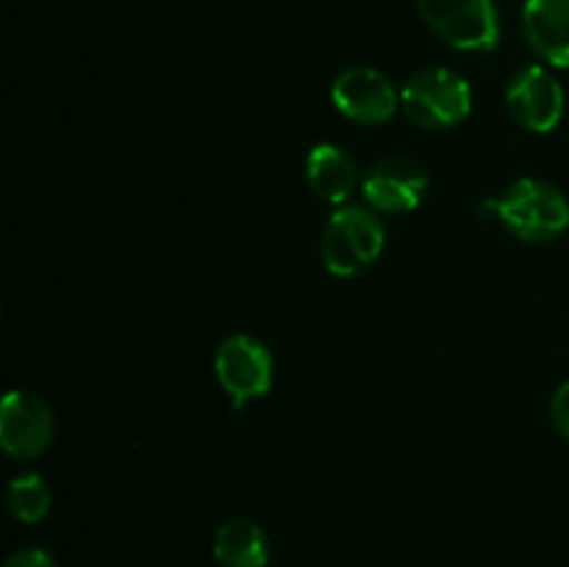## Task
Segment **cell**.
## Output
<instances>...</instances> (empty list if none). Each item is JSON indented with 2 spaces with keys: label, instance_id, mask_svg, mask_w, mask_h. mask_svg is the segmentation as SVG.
I'll return each instance as SVG.
<instances>
[{
  "label": "cell",
  "instance_id": "cell-1",
  "mask_svg": "<svg viewBox=\"0 0 569 567\" xmlns=\"http://www.w3.org/2000/svg\"><path fill=\"white\" fill-rule=\"evenodd\" d=\"M487 215L522 242H550L569 228L565 192L537 178H520L500 198L487 200L481 217Z\"/></svg>",
  "mask_w": 569,
  "mask_h": 567
},
{
  "label": "cell",
  "instance_id": "cell-2",
  "mask_svg": "<svg viewBox=\"0 0 569 567\" xmlns=\"http://www.w3.org/2000/svg\"><path fill=\"white\" fill-rule=\"evenodd\" d=\"M383 231L381 220L361 206H342L333 211L322 233V261L333 276H359L381 256Z\"/></svg>",
  "mask_w": 569,
  "mask_h": 567
},
{
  "label": "cell",
  "instance_id": "cell-3",
  "mask_svg": "<svg viewBox=\"0 0 569 567\" xmlns=\"http://www.w3.org/2000/svg\"><path fill=\"white\" fill-rule=\"evenodd\" d=\"M403 111L422 128L459 126L472 106L470 83L453 70L428 67L409 78L403 87Z\"/></svg>",
  "mask_w": 569,
  "mask_h": 567
},
{
  "label": "cell",
  "instance_id": "cell-4",
  "mask_svg": "<svg viewBox=\"0 0 569 567\" xmlns=\"http://www.w3.org/2000/svg\"><path fill=\"white\" fill-rule=\"evenodd\" d=\"M417 9L456 50H492L500 39L495 0H417Z\"/></svg>",
  "mask_w": 569,
  "mask_h": 567
},
{
  "label": "cell",
  "instance_id": "cell-5",
  "mask_svg": "<svg viewBox=\"0 0 569 567\" xmlns=\"http://www.w3.org/2000/svg\"><path fill=\"white\" fill-rule=\"evenodd\" d=\"M217 381L231 395L233 406L242 409L259 400L272 387V356L264 345L248 334H233L220 345L214 359Z\"/></svg>",
  "mask_w": 569,
  "mask_h": 567
},
{
  "label": "cell",
  "instance_id": "cell-6",
  "mask_svg": "<svg viewBox=\"0 0 569 567\" xmlns=\"http://www.w3.org/2000/svg\"><path fill=\"white\" fill-rule=\"evenodd\" d=\"M56 420L50 406L33 392H9L0 409V442L14 459H33L53 442Z\"/></svg>",
  "mask_w": 569,
  "mask_h": 567
},
{
  "label": "cell",
  "instance_id": "cell-7",
  "mask_svg": "<svg viewBox=\"0 0 569 567\" xmlns=\"http://www.w3.org/2000/svg\"><path fill=\"white\" fill-rule=\"evenodd\" d=\"M506 106L522 128L533 133H548L559 126L565 115V92L545 67H526L509 81Z\"/></svg>",
  "mask_w": 569,
  "mask_h": 567
},
{
  "label": "cell",
  "instance_id": "cell-8",
  "mask_svg": "<svg viewBox=\"0 0 569 567\" xmlns=\"http://www.w3.org/2000/svg\"><path fill=\"white\" fill-rule=\"evenodd\" d=\"M333 106L348 120L361 126H381L398 111V92L383 72L372 67H350L333 81Z\"/></svg>",
  "mask_w": 569,
  "mask_h": 567
},
{
  "label": "cell",
  "instance_id": "cell-9",
  "mask_svg": "<svg viewBox=\"0 0 569 567\" xmlns=\"http://www.w3.org/2000/svg\"><path fill=\"white\" fill-rule=\"evenodd\" d=\"M361 189L372 209L383 211V215H403V211L420 206L428 189V178L417 161L406 159V156H389L367 170Z\"/></svg>",
  "mask_w": 569,
  "mask_h": 567
},
{
  "label": "cell",
  "instance_id": "cell-10",
  "mask_svg": "<svg viewBox=\"0 0 569 567\" xmlns=\"http://www.w3.org/2000/svg\"><path fill=\"white\" fill-rule=\"evenodd\" d=\"M522 31L545 61L569 67V0H526Z\"/></svg>",
  "mask_w": 569,
  "mask_h": 567
},
{
  "label": "cell",
  "instance_id": "cell-11",
  "mask_svg": "<svg viewBox=\"0 0 569 567\" xmlns=\"http://www.w3.org/2000/svg\"><path fill=\"white\" fill-rule=\"evenodd\" d=\"M214 559L222 567H267L270 539L256 520L231 517L214 534Z\"/></svg>",
  "mask_w": 569,
  "mask_h": 567
},
{
  "label": "cell",
  "instance_id": "cell-12",
  "mask_svg": "<svg viewBox=\"0 0 569 567\" xmlns=\"http://www.w3.org/2000/svg\"><path fill=\"white\" fill-rule=\"evenodd\" d=\"M309 187L328 203H348L356 189V165L337 145H317L306 159Z\"/></svg>",
  "mask_w": 569,
  "mask_h": 567
},
{
  "label": "cell",
  "instance_id": "cell-13",
  "mask_svg": "<svg viewBox=\"0 0 569 567\" xmlns=\"http://www.w3.org/2000/svg\"><path fill=\"white\" fill-rule=\"evenodd\" d=\"M9 509L20 523H39L50 509V489L42 476L26 472L9 487Z\"/></svg>",
  "mask_w": 569,
  "mask_h": 567
},
{
  "label": "cell",
  "instance_id": "cell-14",
  "mask_svg": "<svg viewBox=\"0 0 569 567\" xmlns=\"http://www.w3.org/2000/svg\"><path fill=\"white\" fill-rule=\"evenodd\" d=\"M3 567H56V559L42 548H26L11 554L3 561Z\"/></svg>",
  "mask_w": 569,
  "mask_h": 567
},
{
  "label": "cell",
  "instance_id": "cell-15",
  "mask_svg": "<svg viewBox=\"0 0 569 567\" xmlns=\"http://www.w3.org/2000/svg\"><path fill=\"white\" fill-rule=\"evenodd\" d=\"M550 417H553V426L559 428V434L569 439V381L561 384L559 392L553 395V404H550Z\"/></svg>",
  "mask_w": 569,
  "mask_h": 567
}]
</instances>
